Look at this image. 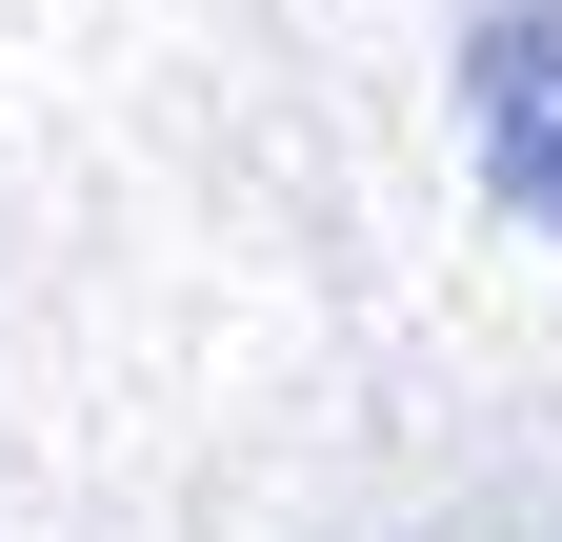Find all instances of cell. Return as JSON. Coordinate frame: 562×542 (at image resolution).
Instances as JSON below:
<instances>
[{"label":"cell","instance_id":"1","mask_svg":"<svg viewBox=\"0 0 562 542\" xmlns=\"http://www.w3.org/2000/svg\"><path fill=\"white\" fill-rule=\"evenodd\" d=\"M462 142L503 181V222L562 241V0H482L462 21Z\"/></svg>","mask_w":562,"mask_h":542}]
</instances>
